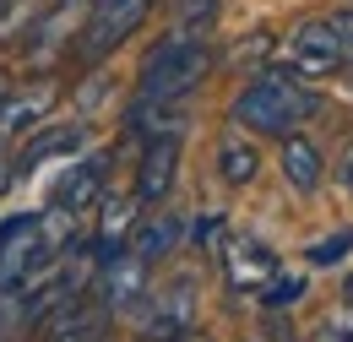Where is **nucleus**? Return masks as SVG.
<instances>
[{
  "label": "nucleus",
  "instance_id": "1",
  "mask_svg": "<svg viewBox=\"0 0 353 342\" xmlns=\"http://www.w3.org/2000/svg\"><path fill=\"white\" fill-rule=\"evenodd\" d=\"M315 109H321V92L315 87H299L294 77H283V71H256L250 82L234 92V103H228V114H234V125L256 130V136H299L305 120H315Z\"/></svg>",
  "mask_w": 353,
  "mask_h": 342
},
{
  "label": "nucleus",
  "instance_id": "2",
  "mask_svg": "<svg viewBox=\"0 0 353 342\" xmlns=\"http://www.w3.org/2000/svg\"><path fill=\"white\" fill-rule=\"evenodd\" d=\"M212 71V49L207 39H190V33H163V39L147 49L141 71H136V103L131 109H147V103H185L196 87L207 82Z\"/></svg>",
  "mask_w": 353,
  "mask_h": 342
},
{
  "label": "nucleus",
  "instance_id": "3",
  "mask_svg": "<svg viewBox=\"0 0 353 342\" xmlns=\"http://www.w3.org/2000/svg\"><path fill=\"white\" fill-rule=\"evenodd\" d=\"M196 321H201V304H196V277H169V283H158V288H147L141 294V321H136V332L141 342H185L196 332Z\"/></svg>",
  "mask_w": 353,
  "mask_h": 342
},
{
  "label": "nucleus",
  "instance_id": "4",
  "mask_svg": "<svg viewBox=\"0 0 353 342\" xmlns=\"http://www.w3.org/2000/svg\"><path fill=\"white\" fill-rule=\"evenodd\" d=\"M147 11H152V0H88V22H82V33L71 43V54L98 66L109 49H120L147 22Z\"/></svg>",
  "mask_w": 353,
  "mask_h": 342
},
{
  "label": "nucleus",
  "instance_id": "5",
  "mask_svg": "<svg viewBox=\"0 0 353 342\" xmlns=\"http://www.w3.org/2000/svg\"><path fill=\"white\" fill-rule=\"evenodd\" d=\"M272 71L294 77L299 87L337 77V71H343V49H337V39H332L326 17H310V22H299V28H294V39H288V49H283V60H272Z\"/></svg>",
  "mask_w": 353,
  "mask_h": 342
},
{
  "label": "nucleus",
  "instance_id": "6",
  "mask_svg": "<svg viewBox=\"0 0 353 342\" xmlns=\"http://www.w3.org/2000/svg\"><path fill=\"white\" fill-rule=\"evenodd\" d=\"M147 277H152V266L136 256L131 245H125V250H114V256H98V266H92V294H98V310H131V304H141V294L152 288Z\"/></svg>",
  "mask_w": 353,
  "mask_h": 342
},
{
  "label": "nucleus",
  "instance_id": "7",
  "mask_svg": "<svg viewBox=\"0 0 353 342\" xmlns=\"http://www.w3.org/2000/svg\"><path fill=\"white\" fill-rule=\"evenodd\" d=\"M174 174H179V136H163V141H147L141 147V163H136V190L131 201L136 207H152L174 190Z\"/></svg>",
  "mask_w": 353,
  "mask_h": 342
},
{
  "label": "nucleus",
  "instance_id": "8",
  "mask_svg": "<svg viewBox=\"0 0 353 342\" xmlns=\"http://www.w3.org/2000/svg\"><path fill=\"white\" fill-rule=\"evenodd\" d=\"M223 266H228V283H234L239 294H256V299H261L266 283L277 277V256L266 250L261 239H250V234H234V239H228Z\"/></svg>",
  "mask_w": 353,
  "mask_h": 342
},
{
  "label": "nucleus",
  "instance_id": "9",
  "mask_svg": "<svg viewBox=\"0 0 353 342\" xmlns=\"http://www.w3.org/2000/svg\"><path fill=\"white\" fill-rule=\"evenodd\" d=\"M98 201H103V158H82V163H71L65 179L54 185V201H49V207L77 223V217L92 212Z\"/></svg>",
  "mask_w": 353,
  "mask_h": 342
},
{
  "label": "nucleus",
  "instance_id": "10",
  "mask_svg": "<svg viewBox=\"0 0 353 342\" xmlns=\"http://www.w3.org/2000/svg\"><path fill=\"white\" fill-rule=\"evenodd\" d=\"M82 141H88V130L77 125V120H60V125H44V130H33V136L22 141V152H17L11 174H33V169H44L49 158H60V152H77Z\"/></svg>",
  "mask_w": 353,
  "mask_h": 342
},
{
  "label": "nucleus",
  "instance_id": "11",
  "mask_svg": "<svg viewBox=\"0 0 353 342\" xmlns=\"http://www.w3.org/2000/svg\"><path fill=\"white\" fill-rule=\"evenodd\" d=\"M98 321H103V310H98V304L65 299L54 315L39 321V337H44V342H98V332H103Z\"/></svg>",
  "mask_w": 353,
  "mask_h": 342
},
{
  "label": "nucleus",
  "instance_id": "12",
  "mask_svg": "<svg viewBox=\"0 0 353 342\" xmlns=\"http://www.w3.org/2000/svg\"><path fill=\"white\" fill-rule=\"evenodd\" d=\"M54 98H60V82H54V77H39L28 92H6V103H0V136H17L22 125L44 120Z\"/></svg>",
  "mask_w": 353,
  "mask_h": 342
},
{
  "label": "nucleus",
  "instance_id": "13",
  "mask_svg": "<svg viewBox=\"0 0 353 342\" xmlns=\"http://www.w3.org/2000/svg\"><path fill=\"white\" fill-rule=\"evenodd\" d=\"M321 174H326L321 147H315V141H305V136H288V141H283V179H288L299 196H310V190L321 185Z\"/></svg>",
  "mask_w": 353,
  "mask_h": 342
},
{
  "label": "nucleus",
  "instance_id": "14",
  "mask_svg": "<svg viewBox=\"0 0 353 342\" xmlns=\"http://www.w3.org/2000/svg\"><path fill=\"white\" fill-rule=\"evenodd\" d=\"M218 174H223V185H250V179L261 174L256 141H250V136H223L218 141Z\"/></svg>",
  "mask_w": 353,
  "mask_h": 342
},
{
  "label": "nucleus",
  "instance_id": "15",
  "mask_svg": "<svg viewBox=\"0 0 353 342\" xmlns=\"http://www.w3.org/2000/svg\"><path fill=\"white\" fill-rule=\"evenodd\" d=\"M174 239H179V217H174V212H158V223L136 228V245H131V250L152 266V261H163L169 250H174Z\"/></svg>",
  "mask_w": 353,
  "mask_h": 342
},
{
  "label": "nucleus",
  "instance_id": "16",
  "mask_svg": "<svg viewBox=\"0 0 353 342\" xmlns=\"http://www.w3.org/2000/svg\"><path fill=\"white\" fill-rule=\"evenodd\" d=\"M174 33H190V39H201L207 28H212V17H218V0H174Z\"/></svg>",
  "mask_w": 353,
  "mask_h": 342
},
{
  "label": "nucleus",
  "instance_id": "17",
  "mask_svg": "<svg viewBox=\"0 0 353 342\" xmlns=\"http://www.w3.org/2000/svg\"><path fill=\"white\" fill-rule=\"evenodd\" d=\"M310 342H353V310L343 304V310L321 315V321H315V332H310Z\"/></svg>",
  "mask_w": 353,
  "mask_h": 342
},
{
  "label": "nucleus",
  "instance_id": "18",
  "mask_svg": "<svg viewBox=\"0 0 353 342\" xmlns=\"http://www.w3.org/2000/svg\"><path fill=\"white\" fill-rule=\"evenodd\" d=\"M294 299H305V277H294V272H288V277L277 272V277L261 288V304H266V310H283V304H294Z\"/></svg>",
  "mask_w": 353,
  "mask_h": 342
},
{
  "label": "nucleus",
  "instance_id": "19",
  "mask_svg": "<svg viewBox=\"0 0 353 342\" xmlns=\"http://www.w3.org/2000/svg\"><path fill=\"white\" fill-rule=\"evenodd\" d=\"M353 250V228H337V234H321L315 245H310V261L315 266H332V261H343Z\"/></svg>",
  "mask_w": 353,
  "mask_h": 342
},
{
  "label": "nucleus",
  "instance_id": "20",
  "mask_svg": "<svg viewBox=\"0 0 353 342\" xmlns=\"http://www.w3.org/2000/svg\"><path fill=\"white\" fill-rule=\"evenodd\" d=\"M326 28H332L337 49H343V66H353V11H332V17H326Z\"/></svg>",
  "mask_w": 353,
  "mask_h": 342
},
{
  "label": "nucleus",
  "instance_id": "21",
  "mask_svg": "<svg viewBox=\"0 0 353 342\" xmlns=\"http://www.w3.org/2000/svg\"><path fill=\"white\" fill-rule=\"evenodd\" d=\"M11 179V163H6V147H0V185Z\"/></svg>",
  "mask_w": 353,
  "mask_h": 342
},
{
  "label": "nucleus",
  "instance_id": "22",
  "mask_svg": "<svg viewBox=\"0 0 353 342\" xmlns=\"http://www.w3.org/2000/svg\"><path fill=\"white\" fill-rule=\"evenodd\" d=\"M343 304H348V310H353V277H348V283H343Z\"/></svg>",
  "mask_w": 353,
  "mask_h": 342
},
{
  "label": "nucleus",
  "instance_id": "23",
  "mask_svg": "<svg viewBox=\"0 0 353 342\" xmlns=\"http://www.w3.org/2000/svg\"><path fill=\"white\" fill-rule=\"evenodd\" d=\"M343 179H348V185H353V147H348V169H343Z\"/></svg>",
  "mask_w": 353,
  "mask_h": 342
},
{
  "label": "nucleus",
  "instance_id": "24",
  "mask_svg": "<svg viewBox=\"0 0 353 342\" xmlns=\"http://www.w3.org/2000/svg\"><path fill=\"white\" fill-rule=\"evenodd\" d=\"M6 92H11V87H6V77H0V103H6Z\"/></svg>",
  "mask_w": 353,
  "mask_h": 342
},
{
  "label": "nucleus",
  "instance_id": "25",
  "mask_svg": "<svg viewBox=\"0 0 353 342\" xmlns=\"http://www.w3.org/2000/svg\"><path fill=\"white\" fill-rule=\"evenodd\" d=\"M0 11H6V0H0Z\"/></svg>",
  "mask_w": 353,
  "mask_h": 342
}]
</instances>
